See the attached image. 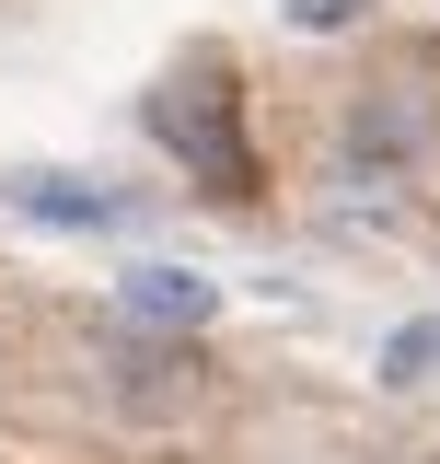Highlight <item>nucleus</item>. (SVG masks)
Segmentation results:
<instances>
[{
    "label": "nucleus",
    "instance_id": "nucleus-1",
    "mask_svg": "<svg viewBox=\"0 0 440 464\" xmlns=\"http://www.w3.org/2000/svg\"><path fill=\"white\" fill-rule=\"evenodd\" d=\"M151 128H163V140L209 174V186H244V140L220 128V93H163V105H151Z\"/></svg>",
    "mask_w": 440,
    "mask_h": 464
},
{
    "label": "nucleus",
    "instance_id": "nucleus-2",
    "mask_svg": "<svg viewBox=\"0 0 440 464\" xmlns=\"http://www.w3.org/2000/svg\"><path fill=\"white\" fill-rule=\"evenodd\" d=\"M12 209H35L58 232H116L128 221V198L116 186H81V174H12Z\"/></svg>",
    "mask_w": 440,
    "mask_h": 464
},
{
    "label": "nucleus",
    "instance_id": "nucleus-3",
    "mask_svg": "<svg viewBox=\"0 0 440 464\" xmlns=\"http://www.w3.org/2000/svg\"><path fill=\"white\" fill-rule=\"evenodd\" d=\"M209 302L220 290L197 279V267H128V314H139V325H209Z\"/></svg>",
    "mask_w": 440,
    "mask_h": 464
},
{
    "label": "nucleus",
    "instance_id": "nucleus-4",
    "mask_svg": "<svg viewBox=\"0 0 440 464\" xmlns=\"http://www.w3.org/2000/svg\"><path fill=\"white\" fill-rule=\"evenodd\" d=\"M429 372H440V325H406L383 348V383H429Z\"/></svg>",
    "mask_w": 440,
    "mask_h": 464
},
{
    "label": "nucleus",
    "instance_id": "nucleus-5",
    "mask_svg": "<svg viewBox=\"0 0 440 464\" xmlns=\"http://www.w3.org/2000/svg\"><path fill=\"white\" fill-rule=\"evenodd\" d=\"M278 12H290L301 35H336V24H348V12H371V0H278Z\"/></svg>",
    "mask_w": 440,
    "mask_h": 464
}]
</instances>
